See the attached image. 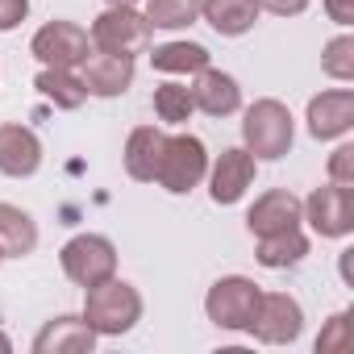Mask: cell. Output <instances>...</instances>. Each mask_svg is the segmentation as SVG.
Masks as SVG:
<instances>
[{"label":"cell","mask_w":354,"mask_h":354,"mask_svg":"<svg viewBox=\"0 0 354 354\" xmlns=\"http://www.w3.org/2000/svg\"><path fill=\"white\" fill-rule=\"evenodd\" d=\"M96 337H121L142 321V292L125 279H104L96 288H84V313H80Z\"/></svg>","instance_id":"1"},{"label":"cell","mask_w":354,"mask_h":354,"mask_svg":"<svg viewBox=\"0 0 354 354\" xmlns=\"http://www.w3.org/2000/svg\"><path fill=\"white\" fill-rule=\"evenodd\" d=\"M296 142V121H292V109L275 96H263L254 100L246 113H242V146L263 158V162H279Z\"/></svg>","instance_id":"2"},{"label":"cell","mask_w":354,"mask_h":354,"mask_svg":"<svg viewBox=\"0 0 354 354\" xmlns=\"http://www.w3.org/2000/svg\"><path fill=\"white\" fill-rule=\"evenodd\" d=\"M209 175V146L196 133H171L162 142V158L154 171V184L171 196H188Z\"/></svg>","instance_id":"3"},{"label":"cell","mask_w":354,"mask_h":354,"mask_svg":"<svg viewBox=\"0 0 354 354\" xmlns=\"http://www.w3.org/2000/svg\"><path fill=\"white\" fill-rule=\"evenodd\" d=\"M150 34H154V30H150L146 13H138L133 5H109V9L92 21V30H88L92 50L125 55V59L146 55V50H150Z\"/></svg>","instance_id":"4"},{"label":"cell","mask_w":354,"mask_h":354,"mask_svg":"<svg viewBox=\"0 0 354 354\" xmlns=\"http://www.w3.org/2000/svg\"><path fill=\"white\" fill-rule=\"evenodd\" d=\"M59 267L75 288H96L117 275V246L104 234H75L59 250Z\"/></svg>","instance_id":"5"},{"label":"cell","mask_w":354,"mask_h":354,"mask_svg":"<svg viewBox=\"0 0 354 354\" xmlns=\"http://www.w3.org/2000/svg\"><path fill=\"white\" fill-rule=\"evenodd\" d=\"M259 296H263V288H259L250 275H221V279L209 288V296H205V317H209L217 329L246 333Z\"/></svg>","instance_id":"6"},{"label":"cell","mask_w":354,"mask_h":354,"mask_svg":"<svg viewBox=\"0 0 354 354\" xmlns=\"http://www.w3.org/2000/svg\"><path fill=\"white\" fill-rule=\"evenodd\" d=\"M263 346H292L300 333H304V308L296 296L288 292H263L259 304H254V317H250V329Z\"/></svg>","instance_id":"7"},{"label":"cell","mask_w":354,"mask_h":354,"mask_svg":"<svg viewBox=\"0 0 354 354\" xmlns=\"http://www.w3.org/2000/svg\"><path fill=\"white\" fill-rule=\"evenodd\" d=\"M30 55L42 63V67H80L88 55H92V38L84 26L75 21H46L34 38H30Z\"/></svg>","instance_id":"8"},{"label":"cell","mask_w":354,"mask_h":354,"mask_svg":"<svg viewBox=\"0 0 354 354\" xmlns=\"http://www.w3.org/2000/svg\"><path fill=\"white\" fill-rule=\"evenodd\" d=\"M300 205H304V221L313 225L317 238H350L354 234V188L321 184Z\"/></svg>","instance_id":"9"},{"label":"cell","mask_w":354,"mask_h":354,"mask_svg":"<svg viewBox=\"0 0 354 354\" xmlns=\"http://www.w3.org/2000/svg\"><path fill=\"white\" fill-rule=\"evenodd\" d=\"M254 171H259V158H254L246 146L221 150V154L209 162V175H205L213 205H238V201L254 188Z\"/></svg>","instance_id":"10"},{"label":"cell","mask_w":354,"mask_h":354,"mask_svg":"<svg viewBox=\"0 0 354 354\" xmlns=\"http://www.w3.org/2000/svg\"><path fill=\"white\" fill-rule=\"evenodd\" d=\"M304 121H308V133H313L317 142H337V138H346V133L354 129V92H350V88H329V92L313 96Z\"/></svg>","instance_id":"11"},{"label":"cell","mask_w":354,"mask_h":354,"mask_svg":"<svg viewBox=\"0 0 354 354\" xmlns=\"http://www.w3.org/2000/svg\"><path fill=\"white\" fill-rule=\"evenodd\" d=\"M42 167V138L21 125V121H5L0 125V175L9 180H30Z\"/></svg>","instance_id":"12"},{"label":"cell","mask_w":354,"mask_h":354,"mask_svg":"<svg viewBox=\"0 0 354 354\" xmlns=\"http://www.w3.org/2000/svg\"><path fill=\"white\" fill-rule=\"evenodd\" d=\"M296 225H304V205H300V196H292L288 188L263 192V196L250 205V213H246V230H250L254 238L283 234V230H296Z\"/></svg>","instance_id":"13"},{"label":"cell","mask_w":354,"mask_h":354,"mask_svg":"<svg viewBox=\"0 0 354 354\" xmlns=\"http://www.w3.org/2000/svg\"><path fill=\"white\" fill-rule=\"evenodd\" d=\"M80 80H84L88 96L117 100V96H125V92H129V84H133V59L92 50V55L80 63Z\"/></svg>","instance_id":"14"},{"label":"cell","mask_w":354,"mask_h":354,"mask_svg":"<svg viewBox=\"0 0 354 354\" xmlns=\"http://www.w3.org/2000/svg\"><path fill=\"white\" fill-rule=\"evenodd\" d=\"M192 104L209 117H234L242 109V84L230 71H217L213 63L205 71H196L192 80Z\"/></svg>","instance_id":"15"},{"label":"cell","mask_w":354,"mask_h":354,"mask_svg":"<svg viewBox=\"0 0 354 354\" xmlns=\"http://www.w3.org/2000/svg\"><path fill=\"white\" fill-rule=\"evenodd\" d=\"M96 350V333L84 317H55L38 329L34 337V354H92Z\"/></svg>","instance_id":"16"},{"label":"cell","mask_w":354,"mask_h":354,"mask_svg":"<svg viewBox=\"0 0 354 354\" xmlns=\"http://www.w3.org/2000/svg\"><path fill=\"white\" fill-rule=\"evenodd\" d=\"M162 142H167V133L154 129V125L129 129L121 162H125V175L133 184H154V171H158V158H162Z\"/></svg>","instance_id":"17"},{"label":"cell","mask_w":354,"mask_h":354,"mask_svg":"<svg viewBox=\"0 0 354 354\" xmlns=\"http://www.w3.org/2000/svg\"><path fill=\"white\" fill-rule=\"evenodd\" d=\"M259 0H201V17L221 38H242L259 26Z\"/></svg>","instance_id":"18"},{"label":"cell","mask_w":354,"mask_h":354,"mask_svg":"<svg viewBox=\"0 0 354 354\" xmlns=\"http://www.w3.org/2000/svg\"><path fill=\"white\" fill-rule=\"evenodd\" d=\"M254 259H259V267H267V271L300 267V263L308 259V234L296 225V230H283V234L254 238Z\"/></svg>","instance_id":"19"},{"label":"cell","mask_w":354,"mask_h":354,"mask_svg":"<svg viewBox=\"0 0 354 354\" xmlns=\"http://www.w3.org/2000/svg\"><path fill=\"white\" fill-rule=\"evenodd\" d=\"M38 250V221L21 209L0 201V254L5 259H26Z\"/></svg>","instance_id":"20"},{"label":"cell","mask_w":354,"mask_h":354,"mask_svg":"<svg viewBox=\"0 0 354 354\" xmlns=\"http://www.w3.org/2000/svg\"><path fill=\"white\" fill-rule=\"evenodd\" d=\"M34 88H38L42 100H50L63 113H75L88 100V88H84L80 71H71V67H42L38 80H34Z\"/></svg>","instance_id":"21"},{"label":"cell","mask_w":354,"mask_h":354,"mask_svg":"<svg viewBox=\"0 0 354 354\" xmlns=\"http://www.w3.org/2000/svg\"><path fill=\"white\" fill-rule=\"evenodd\" d=\"M150 67L162 71V75H196V71L209 67V50L201 42H188V38L162 42V46L150 50Z\"/></svg>","instance_id":"22"},{"label":"cell","mask_w":354,"mask_h":354,"mask_svg":"<svg viewBox=\"0 0 354 354\" xmlns=\"http://www.w3.org/2000/svg\"><path fill=\"white\" fill-rule=\"evenodd\" d=\"M150 30H188L201 21V0H146Z\"/></svg>","instance_id":"23"},{"label":"cell","mask_w":354,"mask_h":354,"mask_svg":"<svg viewBox=\"0 0 354 354\" xmlns=\"http://www.w3.org/2000/svg\"><path fill=\"white\" fill-rule=\"evenodd\" d=\"M196 104H192V88L188 84H158L154 88V117L167 125H184L192 121Z\"/></svg>","instance_id":"24"},{"label":"cell","mask_w":354,"mask_h":354,"mask_svg":"<svg viewBox=\"0 0 354 354\" xmlns=\"http://www.w3.org/2000/svg\"><path fill=\"white\" fill-rule=\"evenodd\" d=\"M321 71H325L329 80H337V84H350V80H354V38H350V34H337V38L325 42V50H321Z\"/></svg>","instance_id":"25"},{"label":"cell","mask_w":354,"mask_h":354,"mask_svg":"<svg viewBox=\"0 0 354 354\" xmlns=\"http://www.w3.org/2000/svg\"><path fill=\"white\" fill-rule=\"evenodd\" d=\"M350 350V313H333L317 337V354H346Z\"/></svg>","instance_id":"26"},{"label":"cell","mask_w":354,"mask_h":354,"mask_svg":"<svg viewBox=\"0 0 354 354\" xmlns=\"http://www.w3.org/2000/svg\"><path fill=\"white\" fill-rule=\"evenodd\" d=\"M329 184H337V188H354V146L350 142H342L333 154H329Z\"/></svg>","instance_id":"27"},{"label":"cell","mask_w":354,"mask_h":354,"mask_svg":"<svg viewBox=\"0 0 354 354\" xmlns=\"http://www.w3.org/2000/svg\"><path fill=\"white\" fill-rule=\"evenodd\" d=\"M30 17V0H0V34L17 30Z\"/></svg>","instance_id":"28"},{"label":"cell","mask_w":354,"mask_h":354,"mask_svg":"<svg viewBox=\"0 0 354 354\" xmlns=\"http://www.w3.org/2000/svg\"><path fill=\"white\" fill-rule=\"evenodd\" d=\"M321 9L333 26H342V30L354 26V0H321Z\"/></svg>","instance_id":"29"},{"label":"cell","mask_w":354,"mask_h":354,"mask_svg":"<svg viewBox=\"0 0 354 354\" xmlns=\"http://www.w3.org/2000/svg\"><path fill=\"white\" fill-rule=\"evenodd\" d=\"M313 0H259L263 13H275V17H300Z\"/></svg>","instance_id":"30"},{"label":"cell","mask_w":354,"mask_h":354,"mask_svg":"<svg viewBox=\"0 0 354 354\" xmlns=\"http://www.w3.org/2000/svg\"><path fill=\"white\" fill-rule=\"evenodd\" d=\"M13 350V342H9V333H0V354H9Z\"/></svg>","instance_id":"31"},{"label":"cell","mask_w":354,"mask_h":354,"mask_svg":"<svg viewBox=\"0 0 354 354\" xmlns=\"http://www.w3.org/2000/svg\"><path fill=\"white\" fill-rule=\"evenodd\" d=\"M104 5H138V0H104Z\"/></svg>","instance_id":"32"},{"label":"cell","mask_w":354,"mask_h":354,"mask_svg":"<svg viewBox=\"0 0 354 354\" xmlns=\"http://www.w3.org/2000/svg\"><path fill=\"white\" fill-rule=\"evenodd\" d=\"M0 263H5V254H0Z\"/></svg>","instance_id":"33"}]
</instances>
